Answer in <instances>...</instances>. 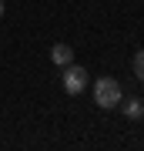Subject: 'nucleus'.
Segmentation results:
<instances>
[{"mask_svg":"<svg viewBox=\"0 0 144 151\" xmlns=\"http://www.w3.org/2000/svg\"><path fill=\"white\" fill-rule=\"evenodd\" d=\"M117 108L128 114L131 121H138L141 114H144V101H138V97H128V101H124V97H121V104H117Z\"/></svg>","mask_w":144,"mask_h":151,"instance_id":"obj_4","label":"nucleus"},{"mask_svg":"<svg viewBox=\"0 0 144 151\" xmlns=\"http://www.w3.org/2000/svg\"><path fill=\"white\" fill-rule=\"evenodd\" d=\"M121 84L114 81V77H101V81H94V104L97 108H104V111H111V108H117L121 104Z\"/></svg>","mask_w":144,"mask_h":151,"instance_id":"obj_1","label":"nucleus"},{"mask_svg":"<svg viewBox=\"0 0 144 151\" xmlns=\"http://www.w3.org/2000/svg\"><path fill=\"white\" fill-rule=\"evenodd\" d=\"M0 17H4V0H0Z\"/></svg>","mask_w":144,"mask_h":151,"instance_id":"obj_6","label":"nucleus"},{"mask_svg":"<svg viewBox=\"0 0 144 151\" xmlns=\"http://www.w3.org/2000/svg\"><path fill=\"white\" fill-rule=\"evenodd\" d=\"M60 84H64L67 94H84V87H87V70L70 60V64L64 67V74H60Z\"/></svg>","mask_w":144,"mask_h":151,"instance_id":"obj_2","label":"nucleus"},{"mask_svg":"<svg viewBox=\"0 0 144 151\" xmlns=\"http://www.w3.org/2000/svg\"><path fill=\"white\" fill-rule=\"evenodd\" d=\"M50 60L57 67H67L70 60H74V47H67V44H54V47H50Z\"/></svg>","mask_w":144,"mask_h":151,"instance_id":"obj_3","label":"nucleus"},{"mask_svg":"<svg viewBox=\"0 0 144 151\" xmlns=\"http://www.w3.org/2000/svg\"><path fill=\"white\" fill-rule=\"evenodd\" d=\"M134 77H138V81H144V50H138V54H134Z\"/></svg>","mask_w":144,"mask_h":151,"instance_id":"obj_5","label":"nucleus"}]
</instances>
